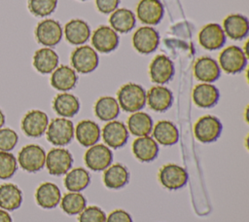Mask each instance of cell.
Segmentation results:
<instances>
[{"label": "cell", "instance_id": "1", "mask_svg": "<svg viewBox=\"0 0 249 222\" xmlns=\"http://www.w3.org/2000/svg\"><path fill=\"white\" fill-rule=\"evenodd\" d=\"M119 106L125 112L134 113L146 104V92L138 84L127 83L120 88L117 93Z\"/></svg>", "mask_w": 249, "mask_h": 222}, {"label": "cell", "instance_id": "2", "mask_svg": "<svg viewBox=\"0 0 249 222\" xmlns=\"http://www.w3.org/2000/svg\"><path fill=\"white\" fill-rule=\"evenodd\" d=\"M47 139L54 146L69 144L74 136L73 123L66 118H55L48 125L46 131Z\"/></svg>", "mask_w": 249, "mask_h": 222}, {"label": "cell", "instance_id": "3", "mask_svg": "<svg viewBox=\"0 0 249 222\" xmlns=\"http://www.w3.org/2000/svg\"><path fill=\"white\" fill-rule=\"evenodd\" d=\"M19 166L27 172H37L45 166L46 152L37 144L23 146L18 155Z\"/></svg>", "mask_w": 249, "mask_h": 222}, {"label": "cell", "instance_id": "4", "mask_svg": "<svg viewBox=\"0 0 249 222\" xmlns=\"http://www.w3.org/2000/svg\"><path fill=\"white\" fill-rule=\"evenodd\" d=\"M73 164L71 153L64 148H53L46 154L45 166L50 174L60 176L66 174Z\"/></svg>", "mask_w": 249, "mask_h": 222}, {"label": "cell", "instance_id": "5", "mask_svg": "<svg viewBox=\"0 0 249 222\" xmlns=\"http://www.w3.org/2000/svg\"><path fill=\"white\" fill-rule=\"evenodd\" d=\"M222 131V124L220 120L211 115L199 118L194 127L196 138L202 143H210L218 139Z\"/></svg>", "mask_w": 249, "mask_h": 222}, {"label": "cell", "instance_id": "6", "mask_svg": "<svg viewBox=\"0 0 249 222\" xmlns=\"http://www.w3.org/2000/svg\"><path fill=\"white\" fill-rule=\"evenodd\" d=\"M113 160L112 151L107 145L94 144L84 155L86 166L93 171H101L111 166Z\"/></svg>", "mask_w": 249, "mask_h": 222}, {"label": "cell", "instance_id": "7", "mask_svg": "<svg viewBox=\"0 0 249 222\" xmlns=\"http://www.w3.org/2000/svg\"><path fill=\"white\" fill-rule=\"evenodd\" d=\"M49 118L48 115L37 109L28 111L21 119L20 127L23 133L29 137L42 136L48 128Z\"/></svg>", "mask_w": 249, "mask_h": 222}, {"label": "cell", "instance_id": "8", "mask_svg": "<svg viewBox=\"0 0 249 222\" xmlns=\"http://www.w3.org/2000/svg\"><path fill=\"white\" fill-rule=\"evenodd\" d=\"M187 170L175 164H167L160 167L159 180L160 184L168 190H178L186 185L188 181Z\"/></svg>", "mask_w": 249, "mask_h": 222}, {"label": "cell", "instance_id": "9", "mask_svg": "<svg viewBox=\"0 0 249 222\" xmlns=\"http://www.w3.org/2000/svg\"><path fill=\"white\" fill-rule=\"evenodd\" d=\"M219 63L225 72L235 74L243 70L247 63V57L239 47L230 46L221 52Z\"/></svg>", "mask_w": 249, "mask_h": 222}, {"label": "cell", "instance_id": "10", "mask_svg": "<svg viewBox=\"0 0 249 222\" xmlns=\"http://www.w3.org/2000/svg\"><path fill=\"white\" fill-rule=\"evenodd\" d=\"M71 64L79 73H90L98 65V56L91 47L81 46L72 53Z\"/></svg>", "mask_w": 249, "mask_h": 222}, {"label": "cell", "instance_id": "11", "mask_svg": "<svg viewBox=\"0 0 249 222\" xmlns=\"http://www.w3.org/2000/svg\"><path fill=\"white\" fill-rule=\"evenodd\" d=\"M35 36L37 41L43 46H55L62 38L61 25L54 19H44L37 24L35 28Z\"/></svg>", "mask_w": 249, "mask_h": 222}, {"label": "cell", "instance_id": "12", "mask_svg": "<svg viewBox=\"0 0 249 222\" xmlns=\"http://www.w3.org/2000/svg\"><path fill=\"white\" fill-rule=\"evenodd\" d=\"M160 43L159 33L150 26L138 28L132 36V44L140 54H151L158 48Z\"/></svg>", "mask_w": 249, "mask_h": 222}, {"label": "cell", "instance_id": "13", "mask_svg": "<svg viewBox=\"0 0 249 222\" xmlns=\"http://www.w3.org/2000/svg\"><path fill=\"white\" fill-rule=\"evenodd\" d=\"M102 138L108 147L118 149L126 143L128 131L124 123L113 120L103 127Z\"/></svg>", "mask_w": 249, "mask_h": 222}, {"label": "cell", "instance_id": "14", "mask_svg": "<svg viewBox=\"0 0 249 222\" xmlns=\"http://www.w3.org/2000/svg\"><path fill=\"white\" fill-rule=\"evenodd\" d=\"M149 72L152 82L156 84H165L174 74V65L169 57L159 55L152 60Z\"/></svg>", "mask_w": 249, "mask_h": 222}, {"label": "cell", "instance_id": "15", "mask_svg": "<svg viewBox=\"0 0 249 222\" xmlns=\"http://www.w3.org/2000/svg\"><path fill=\"white\" fill-rule=\"evenodd\" d=\"M91 43L95 50L100 53H110L119 44V36L111 27L102 25L96 28L91 37Z\"/></svg>", "mask_w": 249, "mask_h": 222}, {"label": "cell", "instance_id": "16", "mask_svg": "<svg viewBox=\"0 0 249 222\" xmlns=\"http://www.w3.org/2000/svg\"><path fill=\"white\" fill-rule=\"evenodd\" d=\"M225 41L226 35L218 23H208L198 33V42L206 50L220 49Z\"/></svg>", "mask_w": 249, "mask_h": 222}, {"label": "cell", "instance_id": "17", "mask_svg": "<svg viewBox=\"0 0 249 222\" xmlns=\"http://www.w3.org/2000/svg\"><path fill=\"white\" fill-rule=\"evenodd\" d=\"M35 200L39 206L46 209L55 207L61 200V192L53 182L41 183L35 192Z\"/></svg>", "mask_w": 249, "mask_h": 222}, {"label": "cell", "instance_id": "18", "mask_svg": "<svg viewBox=\"0 0 249 222\" xmlns=\"http://www.w3.org/2000/svg\"><path fill=\"white\" fill-rule=\"evenodd\" d=\"M136 13L141 22L158 24L163 16V6L160 0H140Z\"/></svg>", "mask_w": 249, "mask_h": 222}, {"label": "cell", "instance_id": "19", "mask_svg": "<svg viewBox=\"0 0 249 222\" xmlns=\"http://www.w3.org/2000/svg\"><path fill=\"white\" fill-rule=\"evenodd\" d=\"M146 101L152 110L163 112L172 105L173 95L169 89L163 86H155L146 93Z\"/></svg>", "mask_w": 249, "mask_h": 222}, {"label": "cell", "instance_id": "20", "mask_svg": "<svg viewBox=\"0 0 249 222\" xmlns=\"http://www.w3.org/2000/svg\"><path fill=\"white\" fill-rule=\"evenodd\" d=\"M132 153L138 161L149 163L157 158L159 146L153 137L139 136L132 142Z\"/></svg>", "mask_w": 249, "mask_h": 222}, {"label": "cell", "instance_id": "21", "mask_svg": "<svg viewBox=\"0 0 249 222\" xmlns=\"http://www.w3.org/2000/svg\"><path fill=\"white\" fill-rule=\"evenodd\" d=\"M76 139L84 147H90L100 138V128L91 120H83L78 123L74 130Z\"/></svg>", "mask_w": 249, "mask_h": 222}, {"label": "cell", "instance_id": "22", "mask_svg": "<svg viewBox=\"0 0 249 222\" xmlns=\"http://www.w3.org/2000/svg\"><path fill=\"white\" fill-rule=\"evenodd\" d=\"M78 81L77 74L74 69L67 65L56 67L51 76V85L57 91L67 92L72 90Z\"/></svg>", "mask_w": 249, "mask_h": 222}, {"label": "cell", "instance_id": "23", "mask_svg": "<svg viewBox=\"0 0 249 222\" xmlns=\"http://www.w3.org/2000/svg\"><path fill=\"white\" fill-rule=\"evenodd\" d=\"M219 91L210 83H201L193 90V100L200 108L213 107L219 100Z\"/></svg>", "mask_w": 249, "mask_h": 222}, {"label": "cell", "instance_id": "24", "mask_svg": "<svg viewBox=\"0 0 249 222\" xmlns=\"http://www.w3.org/2000/svg\"><path fill=\"white\" fill-rule=\"evenodd\" d=\"M194 74L197 80L204 83H211L219 78L220 66L213 58L202 56L196 61Z\"/></svg>", "mask_w": 249, "mask_h": 222}, {"label": "cell", "instance_id": "25", "mask_svg": "<svg viewBox=\"0 0 249 222\" xmlns=\"http://www.w3.org/2000/svg\"><path fill=\"white\" fill-rule=\"evenodd\" d=\"M224 33L233 40H239L247 36L249 30L248 19L242 15L233 14L228 16L223 21Z\"/></svg>", "mask_w": 249, "mask_h": 222}, {"label": "cell", "instance_id": "26", "mask_svg": "<svg viewBox=\"0 0 249 222\" xmlns=\"http://www.w3.org/2000/svg\"><path fill=\"white\" fill-rule=\"evenodd\" d=\"M22 203V192L14 183L0 185V208L13 211L18 209Z\"/></svg>", "mask_w": 249, "mask_h": 222}, {"label": "cell", "instance_id": "27", "mask_svg": "<svg viewBox=\"0 0 249 222\" xmlns=\"http://www.w3.org/2000/svg\"><path fill=\"white\" fill-rule=\"evenodd\" d=\"M53 108L62 118H71L79 112L80 102L74 94L62 92L53 98Z\"/></svg>", "mask_w": 249, "mask_h": 222}, {"label": "cell", "instance_id": "28", "mask_svg": "<svg viewBox=\"0 0 249 222\" xmlns=\"http://www.w3.org/2000/svg\"><path fill=\"white\" fill-rule=\"evenodd\" d=\"M66 40L72 45H82L87 42L90 35L88 23L82 19H71L64 26Z\"/></svg>", "mask_w": 249, "mask_h": 222}, {"label": "cell", "instance_id": "29", "mask_svg": "<svg viewBox=\"0 0 249 222\" xmlns=\"http://www.w3.org/2000/svg\"><path fill=\"white\" fill-rule=\"evenodd\" d=\"M153 137L157 143L164 146L175 144L179 139V132L176 126L170 121H159L153 128Z\"/></svg>", "mask_w": 249, "mask_h": 222}, {"label": "cell", "instance_id": "30", "mask_svg": "<svg viewBox=\"0 0 249 222\" xmlns=\"http://www.w3.org/2000/svg\"><path fill=\"white\" fill-rule=\"evenodd\" d=\"M103 182L109 189H120L125 186L129 180V172L122 164L109 166L104 169Z\"/></svg>", "mask_w": 249, "mask_h": 222}, {"label": "cell", "instance_id": "31", "mask_svg": "<svg viewBox=\"0 0 249 222\" xmlns=\"http://www.w3.org/2000/svg\"><path fill=\"white\" fill-rule=\"evenodd\" d=\"M58 64L57 54L50 48H42L35 52L33 56V66L42 74L53 72Z\"/></svg>", "mask_w": 249, "mask_h": 222}, {"label": "cell", "instance_id": "32", "mask_svg": "<svg viewBox=\"0 0 249 222\" xmlns=\"http://www.w3.org/2000/svg\"><path fill=\"white\" fill-rule=\"evenodd\" d=\"M127 128L131 134L135 136H145L153 130V120L145 112H134L127 119Z\"/></svg>", "mask_w": 249, "mask_h": 222}, {"label": "cell", "instance_id": "33", "mask_svg": "<svg viewBox=\"0 0 249 222\" xmlns=\"http://www.w3.org/2000/svg\"><path fill=\"white\" fill-rule=\"evenodd\" d=\"M94 113L101 121L110 122L119 115L120 106L116 98L112 96H101L94 104Z\"/></svg>", "mask_w": 249, "mask_h": 222}, {"label": "cell", "instance_id": "34", "mask_svg": "<svg viewBox=\"0 0 249 222\" xmlns=\"http://www.w3.org/2000/svg\"><path fill=\"white\" fill-rule=\"evenodd\" d=\"M90 181L89 171L84 167H75L69 170L64 177V186L70 192H81Z\"/></svg>", "mask_w": 249, "mask_h": 222}, {"label": "cell", "instance_id": "35", "mask_svg": "<svg viewBox=\"0 0 249 222\" xmlns=\"http://www.w3.org/2000/svg\"><path fill=\"white\" fill-rule=\"evenodd\" d=\"M109 22L113 30L121 33H126L134 27L135 17L128 9H117L110 16Z\"/></svg>", "mask_w": 249, "mask_h": 222}, {"label": "cell", "instance_id": "36", "mask_svg": "<svg viewBox=\"0 0 249 222\" xmlns=\"http://www.w3.org/2000/svg\"><path fill=\"white\" fill-rule=\"evenodd\" d=\"M86 206L87 200L80 192H68L60 200V207L68 215L80 214Z\"/></svg>", "mask_w": 249, "mask_h": 222}, {"label": "cell", "instance_id": "37", "mask_svg": "<svg viewBox=\"0 0 249 222\" xmlns=\"http://www.w3.org/2000/svg\"><path fill=\"white\" fill-rule=\"evenodd\" d=\"M18 169V161L16 157L5 151H0V179L11 178Z\"/></svg>", "mask_w": 249, "mask_h": 222}, {"label": "cell", "instance_id": "38", "mask_svg": "<svg viewBox=\"0 0 249 222\" xmlns=\"http://www.w3.org/2000/svg\"><path fill=\"white\" fill-rule=\"evenodd\" d=\"M57 0H28V9L36 17L51 15L56 8Z\"/></svg>", "mask_w": 249, "mask_h": 222}, {"label": "cell", "instance_id": "39", "mask_svg": "<svg viewBox=\"0 0 249 222\" xmlns=\"http://www.w3.org/2000/svg\"><path fill=\"white\" fill-rule=\"evenodd\" d=\"M78 222H106V214L96 205L86 206L79 214Z\"/></svg>", "mask_w": 249, "mask_h": 222}, {"label": "cell", "instance_id": "40", "mask_svg": "<svg viewBox=\"0 0 249 222\" xmlns=\"http://www.w3.org/2000/svg\"><path fill=\"white\" fill-rule=\"evenodd\" d=\"M18 141V133L10 129H0V151L9 152L13 150Z\"/></svg>", "mask_w": 249, "mask_h": 222}, {"label": "cell", "instance_id": "41", "mask_svg": "<svg viewBox=\"0 0 249 222\" xmlns=\"http://www.w3.org/2000/svg\"><path fill=\"white\" fill-rule=\"evenodd\" d=\"M106 222H133L130 214L124 209H116L106 216Z\"/></svg>", "mask_w": 249, "mask_h": 222}, {"label": "cell", "instance_id": "42", "mask_svg": "<svg viewBox=\"0 0 249 222\" xmlns=\"http://www.w3.org/2000/svg\"><path fill=\"white\" fill-rule=\"evenodd\" d=\"M119 2V0H95L98 11L103 14H110L114 12L118 7Z\"/></svg>", "mask_w": 249, "mask_h": 222}, {"label": "cell", "instance_id": "43", "mask_svg": "<svg viewBox=\"0 0 249 222\" xmlns=\"http://www.w3.org/2000/svg\"><path fill=\"white\" fill-rule=\"evenodd\" d=\"M0 222H13L12 216L6 210L0 208Z\"/></svg>", "mask_w": 249, "mask_h": 222}, {"label": "cell", "instance_id": "44", "mask_svg": "<svg viewBox=\"0 0 249 222\" xmlns=\"http://www.w3.org/2000/svg\"><path fill=\"white\" fill-rule=\"evenodd\" d=\"M4 124H5V115L3 111L0 109V129L4 126Z\"/></svg>", "mask_w": 249, "mask_h": 222}, {"label": "cell", "instance_id": "45", "mask_svg": "<svg viewBox=\"0 0 249 222\" xmlns=\"http://www.w3.org/2000/svg\"><path fill=\"white\" fill-rule=\"evenodd\" d=\"M81 1H86V0H81Z\"/></svg>", "mask_w": 249, "mask_h": 222}]
</instances>
